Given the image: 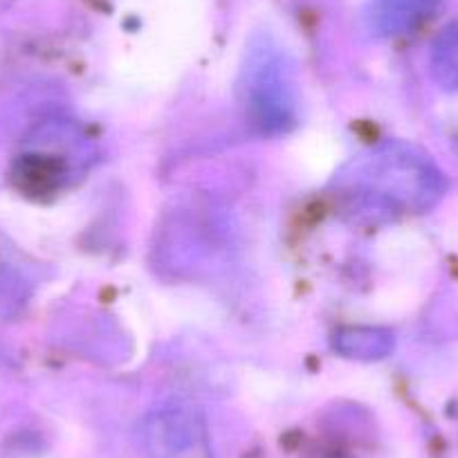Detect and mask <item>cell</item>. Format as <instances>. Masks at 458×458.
Here are the masks:
<instances>
[{"label": "cell", "mask_w": 458, "mask_h": 458, "mask_svg": "<svg viewBox=\"0 0 458 458\" xmlns=\"http://www.w3.org/2000/svg\"><path fill=\"white\" fill-rule=\"evenodd\" d=\"M5 3H10V0H0V5H5Z\"/></svg>", "instance_id": "obj_8"}, {"label": "cell", "mask_w": 458, "mask_h": 458, "mask_svg": "<svg viewBox=\"0 0 458 458\" xmlns=\"http://www.w3.org/2000/svg\"><path fill=\"white\" fill-rule=\"evenodd\" d=\"M429 70L443 90H458V19L445 25L431 43Z\"/></svg>", "instance_id": "obj_7"}, {"label": "cell", "mask_w": 458, "mask_h": 458, "mask_svg": "<svg viewBox=\"0 0 458 458\" xmlns=\"http://www.w3.org/2000/svg\"><path fill=\"white\" fill-rule=\"evenodd\" d=\"M330 189L353 218L385 223L434 209L447 191V180L420 147L385 140L351 157L335 174Z\"/></svg>", "instance_id": "obj_1"}, {"label": "cell", "mask_w": 458, "mask_h": 458, "mask_svg": "<svg viewBox=\"0 0 458 458\" xmlns=\"http://www.w3.org/2000/svg\"><path fill=\"white\" fill-rule=\"evenodd\" d=\"M239 99L245 120L263 135H279L297 122V77L288 52L267 34L245 50L239 74Z\"/></svg>", "instance_id": "obj_2"}, {"label": "cell", "mask_w": 458, "mask_h": 458, "mask_svg": "<svg viewBox=\"0 0 458 458\" xmlns=\"http://www.w3.org/2000/svg\"><path fill=\"white\" fill-rule=\"evenodd\" d=\"M64 126L59 129H47L46 133H38L32 138L30 148L16 162L14 175L28 189H52L56 184L65 182V175L74 169L77 160L70 157L77 153L74 147V133L65 138Z\"/></svg>", "instance_id": "obj_4"}, {"label": "cell", "mask_w": 458, "mask_h": 458, "mask_svg": "<svg viewBox=\"0 0 458 458\" xmlns=\"http://www.w3.org/2000/svg\"><path fill=\"white\" fill-rule=\"evenodd\" d=\"M333 349L342 358L373 362L394 351V333L377 326H349L333 335Z\"/></svg>", "instance_id": "obj_6"}, {"label": "cell", "mask_w": 458, "mask_h": 458, "mask_svg": "<svg viewBox=\"0 0 458 458\" xmlns=\"http://www.w3.org/2000/svg\"><path fill=\"white\" fill-rule=\"evenodd\" d=\"M443 0H369L362 25L373 38H395L413 32L440 10Z\"/></svg>", "instance_id": "obj_5"}, {"label": "cell", "mask_w": 458, "mask_h": 458, "mask_svg": "<svg viewBox=\"0 0 458 458\" xmlns=\"http://www.w3.org/2000/svg\"><path fill=\"white\" fill-rule=\"evenodd\" d=\"M140 434L148 458H216L205 413L191 403L174 400L151 409Z\"/></svg>", "instance_id": "obj_3"}]
</instances>
